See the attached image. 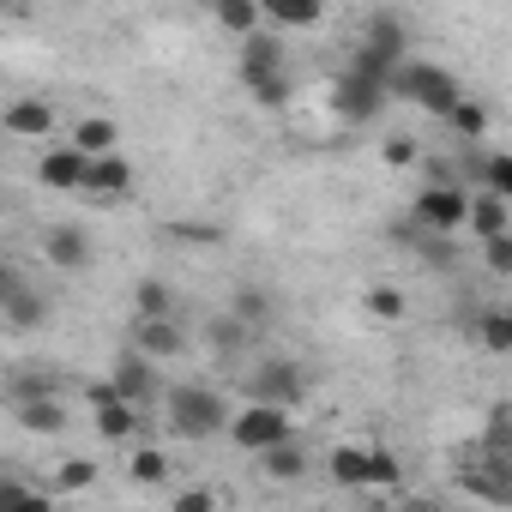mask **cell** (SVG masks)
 <instances>
[{
	"mask_svg": "<svg viewBox=\"0 0 512 512\" xmlns=\"http://www.w3.org/2000/svg\"><path fill=\"white\" fill-rule=\"evenodd\" d=\"M163 422H169L175 440H217V434H229L235 410H229V398L217 386L187 380V386H169L163 392Z\"/></svg>",
	"mask_w": 512,
	"mask_h": 512,
	"instance_id": "obj_1",
	"label": "cell"
},
{
	"mask_svg": "<svg viewBox=\"0 0 512 512\" xmlns=\"http://www.w3.org/2000/svg\"><path fill=\"white\" fill-rule=\"evenodd\" d=\"M392 97H410L416 109H428L434 121H446V115H452V103H458L464 91H458V73H452V67H434V61H404V67L392 73Z\"/></svg>",
	"mask_w": 512,
	"mask_h": 512,
	"instance_id": "obj_2",
	"label": "cell"
},
{
	"mask_svg": "<svg viewBox=\"0 0 512 512\" xmlns=\"http://www.w3.org/2000/svg\"><path fill=\"white\" fill-rule=\"evenodd\" d=\"M229 440H235L241 452L260 458V452H272V446L296 440V410H290V404H266V398H253V404H241V410H235Z\"/></svg>",
	"mask_w": 512,
	"mask_h": 512,
	"instance_id": "obj_3",
	"label": "cell"
},
{
	"mask_svg": "<svg viewBox=\"0 0 512 512\" xmlns=\"http://www.w3.org/2000/svg\"><path fill=\"white\" fill-rule=\"evenodd\" d=\"M386 97H392V79H386L380 67H368V61H350V67L332 79V109H338V121H374V115L386 109Z\"/></svg>",
	"mask_w": 512,
	"mask_h": 512,
	"instance_id": "obj_4",
	"label": "cell"
},
{
	"mask_svg": "<svg viewBox=\"0 0 512 512\" xmlns=\"http://www.w3.org/2000/svg\"><path fill=\"white\" fill-rule=\"evenodd\" d=\"M410 217L434 235H452V229H470V193L452 181V175H428V187L416 193Z\"/></svg>",
	"mask_w": 512,
	"mask_h": 512,
	"instance_id": "obj_5",
	"label": "cell"
},
{
	"mask_svg": "<svg viewBox=\"0 0 512 512\" xmlns=\"http://www.w3.org/2000/svg\"><path fill=\"white\" fill-rule=\"evenodd\" d=\"M266 73H290V43H284L278 25H260L253 37L235 43V79L241 85L247 79H266Z\"/></svg>",
	"mask_w": 512,
	"mask_h": 512,
	"instance_id": "obj_6",
	"label": "cell"
},
{
	"mask_svg": "<svg viewBox=\"0 0 512 512\" xmlns=\"http://www.w3.org/2000/svg\"><path fill=\"white\" fill-rule=\"evenodd\" d=\"M247 392H253V398H266V404H290V410H302V398H308V374H302V362H290V356H266L260 368L247 374Z\"/></svg>",
	"mask_w": 512,
	"mask_h": 512,
	"instance_id": "obj_7",
	"label": "cell"
},
{
	"mask_svg": "<svg viewBox=\"0 0 512 512\" xmlns=\"http://www.w3.org/2000/svg\"><path fill=\"white\" fill-rule=\"evenodd\" d=\"M404 43H410V31H404V19H392V13H374L368 25H362V49H356V61H368V67H380L386 79L404 67Z\"/></svg>",
	"mask_w": 512,
	"mask_h": 512,
	"instance_id": "obj_8",
	"label": "cell"
},
{
	"mask_svg": "<svg viewBox=\"0 0 512 512\" xmlns=\"http://www.w3.org/2000/svg\"><path fill=\"white\" fill-rule=\"evenodd\" d=\"M109 380L121 386V398H133L139 410H151V404H163V374H157V362L139 350V344H127L121 356H115V368H109Z\"/></svg>",
	"mask_w": 512,
	"mask_h": 512,
	"instance_id": "obj_9",
	"label": "cell"
},
{
	"mask_svg": "<svg viewBox=\"0 0 512 512\" xmlns=\"http://www.w3.org/2000/svg\"><path fill=\"white\" fill-rule=\"evenodd\" d=\"M0 314H7L13 332H43L49 314H55V302H49L43 290H31L19 272H7V284H0Z\"/></svg>",
	"mask_w": 512,
	"mask_h": 512,
	"instance_id": "obj_10",
	"label": "cell"
},
{
	"mask_svg": "<svg viewBox=\"0 0 512 512\" xmlns=\"http://www.w3.org/2000/svg\"><path fill=\"white\" fill-rule=\"evenodd\" d=\"M85 175H91V151H79L73 139H67V145H49V151L37 157V181H43L49 193H85Z\"/></svg>",
	"mask_w": 512,
	"mask_h": 512,
	"instance_id": "obj_11",
	"label": "cell"
},
{
	"mask_svg": "<svg viewBox=\"0 0 512 512\" xmlns=\"http://www.w3.org/2000/svg\"><path fill=\"white\" fill-rule=\"evenodd\" d=\"M91 235H85V223H49L43 229V260L55 266V272H85L91 266Z\"/></svg>",
	"mask_w": 512,
	"mask_h": 512,
	"instance_id": "obj_12",
	"label": "cell"
},
{
	"mask_svg": "<svg viewBox=\"0 0 512 512\" xmlns=\"http://www.w3.org/2000/svg\"><path fill=\"white\" fill-rule=\"evenodd\" d=\"M133 344H139L151 362L187 356V332L175 326V314H133Z\"/></svg>",
	"mask_w": 512,
	"mask_h": 512,
	"instance_id": "obj_13",
	"label": "cell"
},
{
	"mask_svg": "<svg viewBox=\"0 0 512 512\" xmlns=\"http://www.w3.org/2000/svg\"><path fill=\"white\" fill-rule=\"evenodd\" d=\"M0 127H7L13 139H49V133L61 127V115H55V103H49V97H19V103H7Z\"/></svg>",
	"mask_w": 512,
	"mask_h": 512,
	"instance_id": "obj_14",
	"label": "cell"
},
{
	"mask_svg": "<svg viewBox=\"0 0 512 512\" xmlns=\"http://www.w3.org/2000/svg\"><path fill=\"white\" fill-rule=\"evenodd\" d=\"M85 193H91V199H127V193H133V163H127L121 151H103V157H91Z\"/></svg>",
	"mask_w": 512,
	"mask_h": 512,
	"instance_id": "obj_15",
	"label": "cell"
},
{
	"mask_svg": "<svg viewBox=\"0 0 512 512\" xmlns=\"http://www.w3.org/2000/svg\"><path fill=\"white\" fill-rule=\"evenodd\" d=\"M13 422H19L25 434H61V428H67V404H61V392H49V398H19V404H13Z\"/></svg>",
	"mask_w": 512,
	"mask_h": 512,
	"instance_id": "obj_16",
	"label": "cell"
},
{
	"mask_svg": "<svg viewBox=\"0 0 512 512\" xmlns=\"http://www.w3.org/2000/svg\"><path fill=\"white\" fill-rule=\"evenodd\" d=\"M470 229H476V241H488V235L512 229V199H500V193L476 187V193H470Z\"/></svg>",
	"mask_w": 512,
	"mask_h": 512,
	"instance_id": "obj_17",
	"label": "cell"
},
{
	"mask_svg": "<svg viewBox=\"0 0 512 512\" xmlns=\"http://www.w3.org/2000/svg\"><path fill=\"white\" fill-rule=\"evenodd\" d=\"M266 7V25L278 31H314L326 19V0H260Z\"/></svg>",
	"mask_w": 512,
	"mask_h": 512,
	"instance_id": "obj_18",
	"label": "cell"
},
{
	"mask_svg": "<svg viewBox=\"0 0 512 512\" xmlns=\"http://www.w3.org/2000/svg\"><path fill=\"white\" fill-rule=\"evenodd\" d=\"M211 19H217V31H229L241 43V37H253V31L266 25V7H260V0H217Z\"/></svg>",
	"mask_w": 512,
	"mask_h": 512,
	"instance_id": "obj_19",
	"label": "cell"
},
{
	"mask_svg": "<svg viewBox=\"0 0 512 512\" xmlns=\"http://www.w3.org/2000/svg\"><path fill=\"white\" fill-rule=\"evenodd\" d=\"M205 344H211L217 356H229V362H235V356L253 344V326H247L241 314H211V320H205Z\"/></svg>",
	"mask_w": 512,
	"mask_h": 512,
	"instance_id": "obj_20",
	"label": "cell"
},
{
	"mask_svg": "<svg viewBox=\"0 0 512 512\" xmlns=\"http://www.w3.org/2000/svg\"><path fill=\"white\" fill-rule=\"evenodd\" d=\"M368 458H374V446L344 440V446H332L326 470H332V482H338V488H368Z\"/></svg>",
	"mask_w": 512,
	"mask_h": 512,
	"instance_id": "obj_21",
	"label": "cell"
},
{
	"mask_svg": "<svg viewBox=\"0 0 512 512\" xmlns=\"http://www.w3.org/2000/svg\"><path fill=\"white\" fill-rule=\"evenodd\" d=\"M476 344L488 356H512V308H482L476 314Z\"/></svg>",
	"mask_w": 512,
	"mask_h": 512,
	"instance_id": "obj_22",
	"label": "cell"
},
{
	"mask_svg": "<svg viewBox=\"0 0 512 512\" xmlns=\"http://www.w3.org/2000/svg\"><path fill=\"white\" fill-rule=\"evenodd\" d=\"M229 314H241V320H247L253 332H266L278 308H272V296H266L260 284H235V296H229Z\"/></svg>",
	"mask_w": 512,
	"mask_h": 512,
	"instance_id": "obj_23",
	"label": "cell"
},
{
	"mask_svg": "<svg viewBox=\"0 0 512 512\" xmlns=\"http://www.w3.org/2000/svg\"><path fill=\"white\" fill-rule=\"evenodd\" d=\"M67 139H73L79 151H91V157H103V151H115V145H121V127H115L109 115H85V121H79V127H73Z\"/></svg>",
	"mask_w": 512,
	"mask_h": 512,
	"instance_id": "obj_24",
	"label": "cell"
},
{
	"mask_svg": "<svg viewBox=\"0 0 512 512\" xmlns=\"http://www.w3.org/2000/svg\"><path fill=\"white\" fill-rule=\"evenodd\" d=\"M260 470H266L272 482H302V476H308V452H302L296 440H284V446L260 452Z\"/></svg>",
	"mask_w": 512,
	"mask_h": 512,
	"instance_id": "obj_25",
	"label": "cell"
},
{
	"mask_svg": "<svg viewBox=\"0 0 512 512\" xmlns=\"http://www.w3.org/2000/svg\"><path fill=\"white\" fill-rule=\"evenodd\" d=\"M127 476H133L139 488H157V482L169 476V452H163V446H151V440H139V446H133V458H127Z\"/></svg>",
	"mask_w": 512,
	"mask_h": 512,
	"instance_id": "obj_26",
	"label": "cell"
},
{
	"mask_svg": "<svg viewBox=\"0 0 512 512\" xmlns=\"http://www.w3.org/2000/svg\"><path fill=\"white\" fill-rule=\"evenodd\" d=\"M97 482V464L91 458H61L55 476H49V494H85Z\"/></svg>",
	"mask_w": 512,
	"mask_h": 512,
	"instance_id": "obj_27",
	"label": "cell"
},
{
	"mask_svg": "<svg viewBox=\"0 0 512 512\" xmlns=\"http://www.w3.org/2000/svg\"><path fill=\"white\" fill-rule=\"evenodd\" d=\"M260 109H290V97H296V85H290V73H266V79H247L241 85Z\"/></svg>",
	"mask_w": 512,
	"mask_h": 512,
	"instance_id": "obj_28",
	"label": "cell"
},
{
	"mask_svg": "<svg viewBox=\"0 0 512 512\" xmlns=\"http://www.w3.org/2000/svg\"><path fill=\"white\" fill-rule=\"evenodd\" d=\"M476 175H482L488 193L512 199V151H482V157H476Z\"/></svg>",
	"mask_w": 512,
	"mask_h": 512,
	"instance_id": "obj_29",
	"label": "cell"
},
{
	"mask_svg": "<svg viewBox=\"0 0 512 512\" xmlns=\"http://www.w3.org/2000/svg\"><path fill=\"white\" fill-rule=\"evenodd\" d=\"M133 314H175V290L163 278H139L133 284Z\"/></svg>",
	"mask_w": 512,
	"mask_h": 512,
	"instance_id": "obj_30",
	"label": "cell"
},
{
	"mask_svg": "<svg viewBox=\"0 0 512 512\" xmlns=\"http://www.w3.org/2000/svg\"><path fill=\"white\" fill-rule=\"evenodd\" d=\"M362 308H368V320H404L410 314V302H404V290H392V284H374L368 296H362Z\"/></svg>",
	"mask_w": 512,
	"mask_h": 512,
	"instance_id": "obj_31",
	"label": "cell"
},
{
	"mask_svg": "<svg viewBox=\"0 0 512 512\" xmlns=\"http://www.w3.org/2000/svg\"><path fill=\"white\" fill-rule=\"evenodd\" d=\"M446 127H452L458 139H482V133H488V109H482V103H470V97H458V103H452V115H446Z\"/></svg>",
	"mask_w": 512,
	"mask_h": 512,
	"instance_id": "obj_32",
	"label": "cell"
},
{
	"mask_svg": "<svg viewBox=\"0 0 512 512\" xmlns=\"http://www.w3.org/2000/svg\"><path fill=\"white\" fill-rule=\"evenodd\" d=\"M482 272L512 278V229H500V235H488V241H482Z\"/></svg>",
	"mask_w": 512,
	"mask_h": 512,
	"instance_id": "obj_33",
	"label": "cell"
},
{
	"mask_svg": "<svg viewBox=\"0 0 512 512\" xmlns=\"http://www.w3.org/2000/svg\"><path fill=\"white\" fill-rule=\"evenodd\" d=\"M49 392H55V374H43V368L7 380V404H19V398H49Z\"/></svg>",
	"mask_w": 512,
	"mask_h": 512,
	"instance_id": "obj_34",
	"label": "cell"
},
{
	"mask_svg": "<svg viewBox=\"0 0 512 512\" xmlns=\"http://www.w3.org/2000/svg\"><path fill=\"white\" fill-rule=\"evenodd\" d=\"M398 482H404V464H398V452L374 446V458H368V488H398Z\"/></svg>",
	"mask_w": 512,
	"mask_h": 512,
	"instance_id": "obj_35",
	"label": "cell"
},
{
	"mask_svg": "<svg viewBox=\"0 0 512 512\" xmlns=\"http://www.w3.org/2000/svg\"><path fill=\"white\" fill-rule=\"evenodd\" d=\"M386 163H392V169H404V163H416V139H404V133H392V139H386Z\"/></svg>",
	"mask_w": 512,
	"mask_h": 512,
	"instance_id": "obj_36",
	"label": "cell"
},
{
	"mask_svg": "<svg viewBox=\"0 0 512 512\" xmlns=\"http://www.w3.org/2000/svg\"><path fill=\"white\" fill-rule=\"evenodd\" d=\"M205 506H217L211 488H187V494H175V512H205Z\"/></svg>",
	"mask_w": 512,
	"mask_h": 512,
	"instance_id": "obj_37",
	"label": "cell"
},
{
	"mask_svg": "<svg viewBox=\"0 0 512 512\" xmlns=\"http://www.w3.org/2000/svg\"><path fill=\"white\" fill-rule=\"evenodd\" d=\"M85 398H91V410H103V404H115V398H121V386H115V380H91V386H85Z\"/></svg>",
	"mask_w": 512,
	"mask_h": 512,
	"instance_id": "obj_38",
	"label": "cell"
},
{
	"mask_svg": "<svg viewBox=\"0 0 512 512\" xmlns=\"http://www.w3.org/2000/svg\"><path fill=\"white\" fill-rule=\"evenodd\" d=\"M193 7H217V0H193Z\"/></svg>",
	"mask_w": 512,
	"mask_h": 512,
	"instance_id": "obj_39",
	"label": "cell"
}]
</instances>
